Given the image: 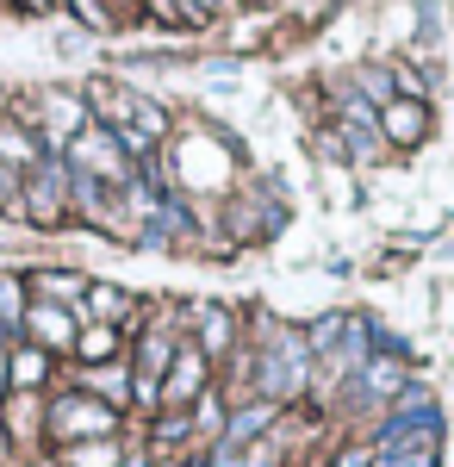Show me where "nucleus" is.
Returning a JSON list of instances; mask_svg holds the SVG:
<instances>
[{
  "label": "nucleus",
  "mask_w": 454,
  "mask_h": 467,
  "mask_svg": "<svg viewBox=\"0 0 454 467\" xmlns=\"http://www.w3.org/2000/svg\"><path fill=\"white\" fill-rule=\"evenodd\" d=\"M317 380V356L312 343H305V330H293V324H268L262 330V343H255V399H299L305 387Z\"/></svg>",
  "instance_id": "nucleus-1"
},
{
  "label": "nucleus",
  "mask_w": 454,
  "mask_h": 467,
  "mask_svg": "<svg viewBox=\"0 0 454 467\" xmlns=\"http://www.w3.org/2000/svg\"><path fill=\"white\" fill-rule=\"evenodd\" d=\"M119 431H125V411H112L106 399L81 393V387H69V393H57L44 405V436H50L57 449L94 442V436H119Z\"/></svg>",
  "instance_id": "nucleus-2"
},
{
  "label": "nucleus",
  "mask_w": 454,
  "mask_h": 467,
  "mask_svg": "<svg viewBox=\"0 0 454 467\" xmlns=\"http://www.w3.org/2000/svg\"><path fill=\"white\" fill-rule=\"evenodd\" d=\"M69 187H75V169L63 162V156H44L37 169L19 175V213L32 218L37 231L63 224V218H69Z\"/></svg>",
  "instance_id": "nucleus-3"
},
{
  "label": "nucleus",
  "mask_w": 454,
  "mask_h": 467,
  "mask_svg": "<svg viewBox=\"0 0 454 467\" xmlns=\"http://www.w3.org/2000/svg\"><path fill=\"white\" fill-rule=\"evenodd\" d=\"M181 343H187V337L169 330V324L138 330V349H131V405H138V411H162V374H169V361H175Z\"/></svg>",
  "instance_id": "nucleus-4"
},
{
  "label": "nucleus",
  "mask_w": 454,
  "mask_h": 467,
  "mask_svg": "<svg viewBox=\"0 0 454 467\" xmlns=\"http://www.w3.org/2000/svg\"><path fill=\"white\" fill-rule=\"evenodd\" d=\"M63 162H69L75 175H94V181H106V187H119V193L138 181V162L125 156V144H119L106 125H88V131L63 150Z\"/></svg>",
  "instance_id": "nucleus-5"
},
{
  "label": "nucleus",
  "mask_w": 454,
  "mask_h": 467,
  "mask_svg": "<svg viewBox=\"0 0 454 467\" xmlns=\"http://www.w3.org/2000/svg\"><path fill=\"white\" fill-rule=\"evenodd\" d=\"M88 125H94L88 94H44V100H37V125H32V131H37V144L50 150V156H63Z\"/></svg>",
  "instance_id": "nucleus-6"
},
{
  "label": "nucleus",
  "mask_w": 454,
  "mask_h": 467,
  "mask_svg": "<svg viewBox=\"0 0 454 467\" xmlns=\"http://www.w3.org/2000/svg\"><path fill=\"white\" fill-rule=\"evenodd\" d=\"M75 337H81V312L50 306V299H32L26 306V343L50 349V356H75Z\"/></svg>",
  "instance_id": "nucleus-7"
},
{
  "label": "nucleus",
  "mask_w": 454,
  "mask_h": 467,
  "mask_svg": "<svg viewBox=\"0 0 454 467\" xmlns=\"http://www.w3.org/2000/svg\"><path fill=\"white\" fill-rule=\"evenodd\" d=\"M405 387H411V380H405V356H367L349 380V399L374 411V405H392Z\"/></svg>",
  "instance_id": "nucleus-8"
},
{
  "label": "nucleus",
  "mask_w": 454,
  "mask_h": 467,
  "mask_svg": "<svg viewBox=\"0 0 454 467\" xmlns=\"http://www.w3.org/2000/svg\"><path fill=\"white\" fill-rule=\"evenodd\" d=\"M206 387H212V361L200 356L193 343H181L175 361H169V374H162V411H187Z\"/></svg>",
  "instance_id": "nucleus-9"
},
{
  "label": "nucleus",
  "mask_w": 454,
  "mask_h": 467,
  "mask_svg": "<svg viewBox=\"0 0 454 467\" xmlns=\"http://www.w3.org/2000/svg\"><path fill=\"white\" fill-rule=\"evenodd\" d=\"M280 405L274 399H243L237 411H231V424H224V436H218V449H255V442H268V431H274Z\"/></svg>",
  "instance_id": "nucleus-10"
},
{
  "label": "nucleus",
  "mask_w": 454,
  "mask_h": 467,
  "mask_svg": "<svg viewBox=\"0 0 454 467\" xmlns=\"http://www.w3.org/2000/svg\"><path fill=\"white\" fill-rule=\"evenodd\" d=\"M380 138L392 150H418L423 138H429V107H423V100H405V94L386 100L380 107Z\"/></svg>",
  "instance_id": "nucleus-11"
},
{
  "label": "nucleus",
  "mask_w": 454,
  "mask_h": 467,
  "mask_svg": "<svg viewBox=\"0 0 454 467\" xmlns=\"http://www.w3.org/2000/svg\"><path fill=\"white\" fill-rule=\"evenodd\" d=\"M193 349L206 361H224L237 349V318H231V306H193Z\"/></svg>",
  "instance_id": "nucleus-12"
},
{
  "label": "nucleus",
  "mask_w": 454,
  "mask_h": 467,
  "mask_svg": "<svg viewBox=\"0 0 454 467\" xmlns=\"http://www.w3.org/2000/svg\"><path fill=\"white\" fill-rule=\"evenodd\" d=\"M69 213H81L88 224H119V187H106V181H94V175H75V187H69Z\"/></svg>",
  "instance_id": "nucleus-13"
},
{
  "label": "nucleus",
  "mask_w": 454,
  "mask_h": 467,
  "mask_svg": "<svg viewBox=\"0 0 454 467\" xmlns=\"http://www.w3.org/2000/svg\"><path fill=\"white\" fill-rule=\"evenodd\" d=\"M81 393H94L106 399L112 411H131V361L119 356V361H106V368H81V380H75Z\"/></svg>",
  "instance_id": "nucleus-14"
},
{
  "label": "nucleus",
  "mask_w": 454,
  "mask_h": 467,
  "mask_svg": "<svg viewBox=\"0 0 454 467\" xmlns=\"http://www.w3.org/2000/svg\"><path fill=\"white\" fill-rule=\"evenodd\" d=\"M44 156H50V150L37 144L32 125H19V119H6V112H0V162H6L13 175H26V169H37Z\"/></svg>",
  "instance_id": "nucleus-15"
},
{
  "label": "nucleus",
  "mask_w": 454,
  "mask_h": 467,
  "mask_svg": "<svg viewBox=\"0 0 454 467\" xmlns=\"http://www.w3.org/2000/svg\"><path fill=\"white\" fill-rule=\"evenodd\" d=\"M50 361H57L50 349H37V343L19 337V343L6 349V380H13V393H37V387L50 380Z\"/></svg>",
  "instance_id": "nucleus-16"
},
{
  "label": "nucleus",
  "mask_w": 454,
  "mask_h": 467,
  "mask_svg": "<svg viewBox=\"0 0 454 467\" xmlns=\"http://www.w3.org/2000/svg\"><path fill=\"white\" fill-rule=\"evenodd\" d=\"M88 287H94V281H81V275H69V268H37L32 281H26V293H32V299H50V306H69V312H81V299H88Z\"/></svg>",
  "instance_id": "nucleus-17"
},
{
  "label": "nucleus",
  "mask_w": 454,
  "mask_h": 467,
  "mask_svg": "<svg viewBox=\"0 0 454 467\" xmlns=\"http://www.w3.org/2000/svg\"><path fill=\"white\" fill-rule=\"evenodd\" d=\"M119 356H125V330L119 324H81V337H75V361L81 368H106Z\"/></svg>",
  "instance_id": "nucleus-18"
},
{
  "label": "nucleus",
  "mask_w": 454,
  "mask_h": 467,
  "mask_svg": "<svg viewBox=\"0 0 454 467\" xmlns=\"http://www.w3.org/2000/svg\"><path fill=\"white\" fill-rule=\"evenodd\" d=\"M131 306H138V299H131L125 287H100V281H94L88 299H81V324H119V330H125Z\"/></svg>",
  "instance_id": "nucleus-19"
},
{
  "label": "nucleus",
  "mask_w": 454,
  "mask_h": 467,
  "mask_svg": "<svg viewBox=\"0 0 454 467\" xmlns=\"http://www.w3.org/2000/svg\"><path fill=\"white\" fill-rule=\"evenodd\" d=\"M125 442L119 436H94V442H69V449H57V467H125Z\"/></svg>",
  "instance_id": "nucleus-20"
},
{
  "label": "nucleus",
  "mask_w": 454,
  "mask_h": 467,
  "mask_svg": "<svg viewBox=\"0 0 454 467\" xmlns=\"http://www.w3.org/2000/svg\"><path fill=\"white\" fill-rule=\"evenodd\" d=\"M26 306H32V293L19 275H0V343H19L26 337Z\"/></svg>",
  "instance_id": "nucleus-21"
},
{
  "label": "nucleus",
  "mask_w": 454,
  "mask_h": 467,
  "mask_svg": "<svg viewBox=\"0 0 454 467\" xmlns=\"http://www.w3.org/2000/svg\"><path fill=\"white\" fill-rule=\"evenodd\" d=\"M187 411H193V436H206V442H218L224 424H231V411H224V393H218V387H206Z\"/></svg>",
  "instance_id": "nucleus-22"
},
{
  "label": "nucleus",
  "mask_w": 454,
  "mask_h": 467,
  "mask_svg": "<svg viewBox=\"0 0 454 467\" xmlns=\"http://www.w3.org/2000/svg\"><path fill=\"white\" fill-rule=\"evenodd\" d=\"M349 312H324V318L312 324V330H305V343H312V356L324 361V356H336V343H343V337H349Z\"/></svg>",
  "instance_id": "nucleus-23"
},
{
  "label": "nucleus",
  "mask_w": 454,
  "mask_h": 467,
  "mask_svg": "<svg viewBox=\"0 0 454 467\" xmlns=\"http://www.w3.org/2000/svg\"><path fill=\"white\" fill-rule=\"evenodd\" d=\"M150 442H156V449H181V442H193V411H156Z\"/></svg>",
  "instance_id": "nucleus-24"
},
{
  "label": "nucleus",
  "mask_w": 454,
  "mask_h": 467,
  "mask_svg": "<svg viewBox=\"0 0 454 467\" xmlns=\"http://www.w3.org/2000/svg\"><path fill=\"white\" fill-rule=\"evenodd\" d=\"M63 6H69L88 32H112V6H106V0H63Z\"/></svg>",
  "instance_id": "nucleus-25"
},
{
  "label": "nucleus",
  "mask_w": 454,
  "mask_h": 467,
  "mask_svg": "<svg viewBox=\"0 0 454 467\" xmlns=\"http://www.w3.org/2000/svg\"><path fill=\"white\" fill-rule=\"evenodd\" d=\"M355 94H361L367 107H386V100H398V94H392V75H386V69H367L361 81H355Z\"/></svg>",
  "instance_id": "nucleus-26"
},
{
  "label": "nucleus",
  "mask_w": 454,
  "mask_h": 467,
  "mask_svg": "<svg viewBox=\"0 0 454 467\" xmlns=\"http://www.w3.org/2000/svg\"><path fill=\"white\" fill-rule=\"evenodd\" d=\"M330 467H374V442H349V449H343Z\"/></svg>",
  "instance_id": "nucleus-27"
},
{
  "label": "nucleus",
  "mask_w": 454,
  "mask_h": 467,
  "mask_svg": "<svg viewBox=\"0 0 454 467\" xmlns=\"http://www.w3.org/2000/svg\"><path fill=\"white\" fill-rule=\"evenodd\" d=\"M6 349H13V343H0V399L13 393V380H6Z\"/></svg>",
  "instance_id": "nucleus-28"
},
{
  "label": "nucleus",
  "mask_w": 454,
  "mask_h": 467,
  "mask_svg": "<svg viewBox=\"0 0 454 467\" xmlns=\"http://www.w3.org/2000/svg\"><path fill=\"white\" fill-rule=\"evenodd\" d=\"M224 6H237V0H200V13H206V19H212V13H224Z\"/></svg>",
  "instance_id": "nucleus-29"
},
{
  "label": "nucleus",
  "mask_w": 454,
  "mask_h": 467,
  "mask_svg": "<svg viewBox=\"0 0 454 467\" xmlns=\"http://www.w3.org/2000/svg\"><path fill=\"white\" fill-rule=\"evenodd\" d=\"M6 462H13V436L0 431V467H6Z\"/></svg>",
  "instance_id": "nucleus-30"
},
{
  "label": "nucleus",
  "mask_w": 454,
  "mask_h": 467,
  "mask_svg": "<svg viewBox=\"0 0 454 467\" xmlns=\"http://www.w3.org/2000/svg\"><path fill=\"white\" fill-rule=\"evenodd\" d=\"M19 6H50V0H19Z\"/></svg>",
  "instance_id": "nucleus-31"
}]
</instances>
